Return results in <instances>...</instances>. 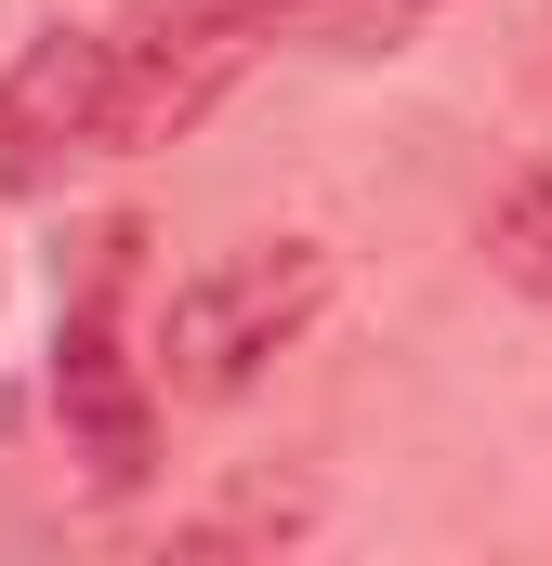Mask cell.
I'll return each instance as SVG.
<instances>
[{
    "label": "cell",
    "instance_id": "3957f363",
    "mask_svg": "<svg viewBox=\"0 0 552 566\" xmlns=\"http://www.w3.org/2000/svg\"><path fill=\"white\" fill-rule=\"evenodd\" d=\"M66 158H106V27H40L0 66V185H53Z\"/></svg>",
    "mask_w": 552,
    "mask_h": 566
},
{
    "label": "cell",
    "instance_id": "52a82bcc",
    "mask_svg": "<svg viewBox=\"0 0 552 566\" xmlns=\"http://www.w3.org/2000/svg\"><path fill=\"white\" fill-rule=\"evenodd\" d=\"M237 13H264V27H276V13H316V0H237Z\"/></svg>",
    "mask_w": 552,
    "mask_h": 566
},
{
    "label": "cell",
    "instance_id": "6da1fadb",
    "mask_svg": "<svg viewBox=\"0 0 552 566\" xmlns=\"http://www.w3.org/2000/svg\"><path fill=\"white\" fill-rule=\"evenodd\" d=\"M329 316V251L316 238H251L158 303V382L171 396H251L264 356H289Z\"/></svg>",
    "mask_w": 552,
    "mask_h": 566
},
{
    "label": "cell",
    "instance_id": "277c9868",
    "mask_svg": "<svg viewBox=\"0 0 552 566\" xmlns=\"http://www.w3.org/2000/svg\"><path fill=\"white\" fill-rule=\"evenodd\" d=\"M53 409H66V448L93 461V488H145V461H158V382L119 356V316L93 290L53 329Z\"/></svg>",
    "mask_w": 552,
    "mask_h": 566
},
{
    "label": "cell",
    "instance_id": "8992f818",
    "mask_svg": "<svg viewBox=\"0 0 552 566\" xmlns=\"http://www.w3.org/2000/svg\"><path fill=\"white\" fill-rule=\"evenodd\" d=\"M302 527H316V488H276V474H237V488H224V501H211V514H198L184 541H198V554H224V541H302Z\"/></svg>",
    "mask_w": 552,
    "mask_h": 566
},
{
    "label": "cell",
    "instance_id": "7a4b0ae2",
    "mask_svg": "<svg viewBox=\"0 0 552 566\" xmlns=\"http://www.w3.org/2000/svg\"><path fill=\"white\" fill-rule=\"evenodd\" d=\"M251 27L237 0H132L106 27V158H145V145H184L251 66Z\"/></svg>",
    "mask_w": 552,
    "mask_h": 566
},
{
    "label": "cell",
    "instance_id": "5b68a950",
    "mask_svg": "<svg viewBox=\"0 0 552 566\" xmlns=\"http://www.w3.org/2000/svg\"><path fill=\"white\" fill-rule=\"evenodd\" d=\"M487 264L552 303V158H540V171H513V185L487 198Z\"/></svg>",
    "mask_w": 552,
    "mask_h": 566
}]
</instances>
